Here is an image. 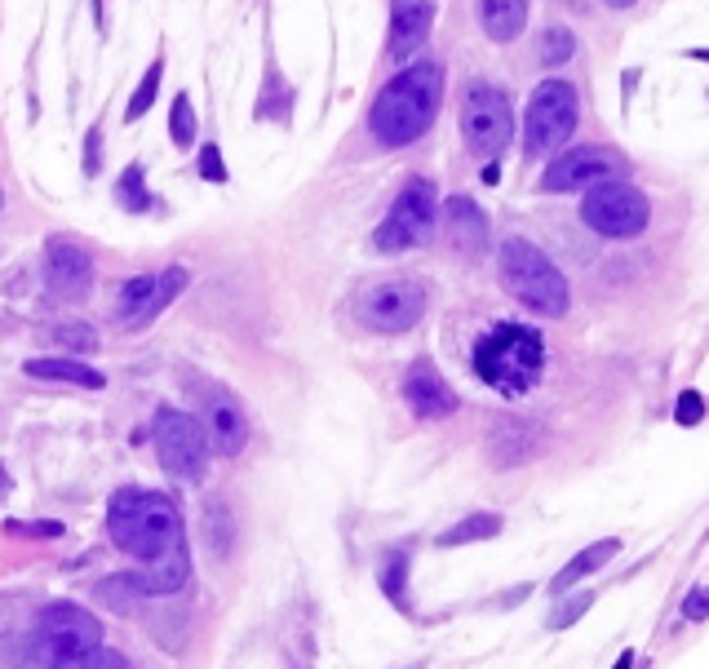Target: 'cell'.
Returning <instances> with one entry per match:
<instances>
[{
	"instance_id": "24",
	"label": "cell",
	"mask_w": 709,
	"mask_h": 669,
	"mask_svg": "<svg viewBox=\"0 0 709 669\" xmlns=\"http://www.w3.org/2000/svg\"><path fill=\"white\" fill-rule=\"evenodd\" d=\"M377 581H382V594H386V599L408 612V590H404V581H408V550H390L386 563L377 568Z\"/></svg>"
},
{
	"instance_id": "26",
	"label": "cell",
	"mask_w": 709,
	"mask_h": 669,
	"mask_svg": "<svg viewBox=\"0 0 709 669\" xmlns=\"http://www.w3.org/2000/svg\"><path fill=\"white\" fill-rule=\"evenodd\" d=\"M45 342H54L58 351H67V355H89L98 346V333L89 324H58L45 333Z\"/></svg>"
},
{
	"instance_id": "2",
	"label": "cell",
	"mask_w": 709,
	"mask_h": 669,
	"mask_svg": "<svg viewBox=\"0 0 709 669\" xmlns=\"http://www.w3.org/2000/svg\"><path fill=\"white\" fill-rule=\"evenodd\" d=\"M107 532L129 559L151 563L182 545V514L164 492L125 488L107 506Z\"/></svg>"
},
{
	"instance_id": "10",
	"label": "cell",
	"mask_w": 709,
	"mask_h": 669,
	"mask_svg": "<svg viewBox=\"0 0 709 669\" xmlns=\"http://www.w3.org/2000/svg\"><path fill=\"white\" fill-rule=\"evenodd\" d=\"M461 138L484 160L506 151V142L515 138V107H510L506 89L488 85V80H470L461 94Z\"/></svg>"
},
{
	"instance_id": "9",
	"label": "cell",
	"mask_w": 709,
	"mask_h": 669,
	"mask_svg": "<svg viewBox=\"0 0 709 669\" xmlns=\"http://www.w3.org/2000/svg\"><path fill=\"white\" fill-rule=\"evenodd\" d=\"M435 222H439V195H435V182L430 178H413L404 182V191L395 195L390 213L382 218V226L373 231V249L377 253H404V249H417L435 235Z\"/></svg>"
},
{
	"instance_id": "3",
	"label": "cell",
	"mask_w": 709,
	"mask_h": 669,
	"mask_svg": "<svg viewBox=\"0 0 709 669\" xmlns=\"http://www.w3.org/2000/svg\"><path fill=\"white\" fill-rule=\"evenodd\" d=\"M475 373L497 395L519 399L546 373V337L532 324H497L475 342Z\"/></svg>"
},
{
	"instance_id": "39",
	"label": "cell",
	"mask_w": 709,
	"mask_h": 669,
	"mask_svg": "<svg viewBox=\"0 0 709 669\" xmlns=\"http://www.w3.org/2000/svg\"><path fill=\"white\" fill-rule=\"evenodd\" d=\"M0 204H5V191H0Z\"/></svg>"
},
{
	"instance_id": "20",
	"label": "cell",
	"mask_w": 709,
	"mask_h": 669,
	"mask_svg": "<svg viewBox=\"0 0 709 669\" xmlns=\"http://www.w3.org/2000/svg\"><path fill=\"white\" fill-rule=\"evenodd\" d=\"M616 550H621V541H616V537L585 545L581 554H572V559H568V568H563V572L550 581V594H554V599H559V594H568L577 581H585V576H594V572L603 568V563H612V559H616Z\"/></svg>"
},
{
	"instance_id": "38",
	"label": "cell",
	"mask_w": 709,
	"mask_h": 669,
	"mask_svg": "<svg viewBox=\"0 0 709 669\" xmlns=\"http://www.w3.org/2000/svg\"><path fill=\"white\" fill-rule=\"evenodd\" d=\"M5 492H9V475H5V470H0V497H5Z\"/></svg>"
},
{
	"instance_id": "13",
	"label": "cell",
	"mask_w": 709,
	"mask_h": 669,
	"mask_svg": "<svg viewBox=\"0 0 709 669\" xmlns=\"http://www.w3.org/2000/svg\"><path fill=\"white\" fill-rule=\"evenodd\" d=\"M195 399H200V426H204V439L213 444L218 457H235L249 444V417L244 408L235 404V395H226L222 386H195Z\"/></svg>"
},
{
	"instance_id": "14",
	"label": "cell",
	"mask_w": 709,
	"mask_h": 669,
	"mask_svg": "<svg viewBox=\"0 0 709 669\" xmlns=\"http://www.w3.org/2000/svg\"><path fill=\"white\" fill-rule=\"evenodd\" d=\"M621 173V156L608 147H563L554 151L546 178H541V191L559 195V191H581V187H594L599 178H612Z\"/></svg>"
},
{
	"instance_id": "4",
	"label": "cell",
	"mask_w": 709,
	"mask_h": 669,
	"mask_svg": "<svg viewBox=\"0 0 709 669\" xmlns=\"http://www.w3.org/2000/svg\"><path fill=\"white\" fill-rule=\"evenodd\" d=\"M497 271H501L506 293L515 297L519 306H528L532 315H546V319L568 315L572 288H568V280H563L559 266H554L532 240H519V235H515V240L501 244Z\"/></svg>"
},
{
	"instance_id": "6",
	"label": "cell",
	"mask_w": 709,
	"mask_h": 669,
	"mask_svg": "<svg viewBox=\"0 0 709 669\" xmlns=\"http://www.w3.org/2000/svg\"><path fill=\"white\" fill-rule=\"evenodd\" d=\"M581 125V98L568 80L550 76L532 89L528 111H523V156L541 160L568 147V138Z\"/></svg>"
},
{
	"instance_id": "27",
	"label": "cell",
	"mask_w": 709,
	"mask_h": 669,
	"mask_svg": "<svg viewBox=\"0 0 709 669\" xmlns=\"http://www.w3.org/2000/svg\"><path fill=\"white\" fill-rule=\"evenodd\" d=\"M572 54H577V40H572L568 27H550V32L541 36V63L546 67H563Z\"/></svg>"
},
{
	"instance_id": "15",
	"label": "cell",
	"mask_w": 709,
	"mask_h": 669,
	"mask_svg": "<svg viewBox=\"0 0 709 669\" xmlns=\"http://www.w3.org/2000/svg\"><path fill=\"white\" fill-rule=\"evenodd\" d=\"M94 284V257L89 249L71 240H49L45 244V288L58 302H80Z\"/></svg>"
},
{
	"instance_id": "28",
	"label": "cell",
	"mask_w": 709,
	"mask_h": 669,
	"mask_svg": "<svg viewBox=\"0 0 709 669\" xmlns=\"http://www.w3.org/2000/svg\"><path fill=\"white\" fill-rule=\"evenodd\" d=\"M160 71H164V63H151L147 67V76H142V85L133 89V98H129V107H125V120H142V116H147V107L156 102V89H160Z\"/></svg>"
},
{
	"instance_id": "22",
	"label": "cell",
	"mask_w": 709,
	"mask_h": 669,
	"mask_svg": "<svg viewBox=\"0 0 709 669\" xmlns=\"http://www.w3.org/2000/svg\"><path fill=\"white\" fill-rule=\"evenodd\" d=\"M27 377H45V382H71V386H80V390H102L107 386V377L98 373V368H89V364H80V359H32L27 364Z\"/></svg>"
},
{
	"instance_id": "30",
	"label": "cell",
	"mask_w": 709,
	"mask_h": 669,
	"mask_svg": "<svg viewBox=\"0 0 709 669\" xmlns=\"http://www.w3.org/2000/svg\"><path fill=\"white\" fill-rule=\"evenodd\" d=\"M169 133H173V142H178V147H191V142H195V111H191V98H187V94L173 98Z\"/></svg>"
},
{
	"instance_id": "32",
	"label": "cell",
	"mask_w": 709,
	"mask_h": 669,
	"mask_svg": "<svg viewBox=\"0 0 709 669\" xmlns=\"http://www.w3.org/2000/svg\"><path fill=\"white\" fill-rule=\"evenodd\" d=\"M678 612H683V621H705V616H709V585H696Z\"/></svg>"
},
{
	"instance_id": "8",
	"label": "cell",
	"mask_w": 709,
	"mask_h": 669,
	"mask_svg": "<svg viewBox=\"0 0 709 669\" xmlns=\"http://www.w3.org/2000/svg\"><path fill=\"white\" fill-rule=\"evenodd\" d=\"M430 306V293L421 280L395 275V280H373L355 293V319L373 333H408L421 324Z\"/></svg>"
},
{
	"instance_id": "18",
	"label": "cell",
	"mask_w": 709,
	"mask_h": 669,
	"mask_svg": "<svg viewBox=\"0 0 709 669\" xmlns=\"http://www.w3.org/2000/svg\"><path fill=\"white\" fill-rule=\"evenodd\" d=\"M129 576H133L142 599H147V594H173L191 581V554H187V545H178V550H169L164 559H151L142 572H129Z\"/></svg>"
},
{
	"instance_id": "31",
	"label": "cell",
	"mask_w": 709,
	"mask_h": 669,
	"mask_svg": "<svg viewBox=\"0 0 709 669\" xmlns=\"http://www.w3.org/2000/svg\"><path fill=\"white\" fill-rule=\"evenodd\" d=\"M674 421H678V426H701V421H705V395H701V390H683V395H678Z\"/></svg>"
},
{
	"instance_id": "12",
	"label": "cell",
	"mask_w": 709,
	"mask_h": 669,
	"mask_svg": "<svg viewBox=\"0 0 709 669\" xmlns=\"http://www.w3.org/2000/svg\"><path fill=\"white\" fill-rule=\"evenodd\" d=\"M182 284H187V271H182V266H169L164 275H133L116 293V319L125 328H147L151 319L182 293Z\"/></svg>"
},
{
	"instance_id": "16",
	"label": "cell",
	"mask_w": 709,
	"mask_h": 669,
	"mask_svg": "<svg viewBox=\"0 0 709 669\" xmlns=\"http://www.w3.org/2000/svg\"><path fill=\"white\" fill-rule=\"evenodd\" d=\"M404 399L413 408V417L421 421H439V417H452L457 413V395L448 390V382L439 377V368L430 359H417L404 377Z\"/></svg>"
},
{
	"instance_id": "23",
	"label": "cell",
	"mask_w": 709,
	"mask_h": 669,
	"mask_svg": "<svg viewBox=\"0 0 709 669\" xmlns=\"http://www.w3.org/2000/svg\"><path fill=\"white\" fill-rule=\"evenodd\" d=\"M501 532V514H470V519H461V523H452V528L439 537V545H470V541H488V537H497Z\"/></svg>"
},
{
	"instance_id": "5",
	"label": "cell",
	"mask_w": 709,
	"mask_h": 669,
	"mask_svg": "<svg viewBox=\"0 0 709 669\" xmlns=\"http://www.w3.org/2000/svg\"><path fill=\"white\" fill-rule=\"evenodd\" d=\"M102 647V625L94 612L76 603H49L36 616L32 656L40 669H85V661Z\"/></svg>"
},
{
	"instance_id": "7",
	"label": "cell",
	"mask_w": 709,
	"mask_h": 669,
	"mask_svg": "<svg viewBox=\"0 0 709 669\" xmlns=\"http://www.w3.org/2000/svg\"><path fill=\"white\" fill-rule=\"evenodd\" d=\"M581 222L594 235H608V240H634L652 222V204L625 173H612V178H599L594 187H585Z\"/></svg>"
},
{
	"instance_id": "19",
	"label": "cell",
	"mask_w": 709,
	"mask_h": 669,
	"mask_svg": "<svg viewBox=\"0 0 709 669\" xmlns=\"http://www.w3.org/2000/svg\"><path fill=\"white\" fill-rule=\"evenodd\" d=\"M444 218H448V240L457 244V249H484L488 244V218L479 213V204L470 200V195H452L444 204Z\"/></svg>"
},
{
	"instance_id": "29",
	"label": "cell",
	"mask_w": 709,
	"mask_h": 669,
	"mask_svg": "<svg viewBox=\"0 0 709 669\" xmlns=\"http://www.w3.org/2000/svg\"><path fill=\"white\" fill-rule=\"evenodd\" d=\"M590 603H594V594L590 590H581V594H568L563 599L559 594V607L550 612V630H568V625H577L585 612H590Z\"/></svg>"
},
{
	"instance_id": "33",
	"label": "cell",
	"mask_w": 709,
	"mask_h": 669,
	"mask_svg": "<svg viewBox=\"0 0 709 669\" xmlns=\"http://www.w3.org/2000/svg\"><path fill=\"white\" fill-rule=\"evenodd\" d=\"M200 173L209 182H226V164H222V151L213 147V142H204L200 147Z\"/></svg>"
},
{
	"instance_id": "17",
	"label": "cell",
	"mask_w": 709,
	"mask_h": 669,
	"mask_svg": "<svg viewBox=\"0 0 709 669\" xmlns=\"http://www.w3.org/2000/svg\"><path fill=\"white\" fill-rule=\"evenodd\" d=\"M435 27V0H390V58L404 63L426 45Z\"/></svg>"
},
{
	"instance_id": "1",
	"label": "cell",
	"mask_w": 709,
	"mask_h": 669,
	"mask_svg": "<svg viewBox=\"0 0 709 669\" xmlns=\"http://www.w3.org/2000/svg\"><path fill=\"white\" fill-rule=\"evenodd\" d=\"M439 102H444V71L435 63H413L377 94L368 129L382 147H408L435 125Z\"/></svg>"
},
{
	"instance_id": "25",
	"label": "cell",
	"mask_w": 709,
	"mask_h": 669,
	"mask_svg": "<svg viewBox=\"0 0 709 669\" xmlns=\"http://www.w3.org/2000/svg\"><path fill=\"white\" fill-rule=\"evenodd\" d=\"M116 200L125 204L129 213H151V209H156V195L147 191L142 164H129V169H125V178H120V187H116Z\"/></svg>"
},
{
	"instance_id": "21",
	"label": "cell",
	"mask_w": 709,
	"mask_h": 669,
	"mask_svg": "<svg viewBox=\"0 0 709 669\" xmlns=\"http://www.w3.org/2000/svg\"><path fill=\"white\" fill-rule=\"evenodd\" d=\"M479 23L492 40H515L528 27V0H479Z\"/></svg>"
},
{
	"instance_id": "36",
	"label": "cell",
	"mask_w": 709,
	"mask_h": 669,
	"mask_svg": "<svg viewBox=\"0 0 709 669\" xmlns=\"http://www.w3.org/2000/svg\"><path fill=\"white\" fill-rule=\"evenodd\" d=\"M85 142H89V151H85V169H89V173H94V169H98V142H102V133L94 129V133H89V138H85Z\"/></svg>"
},
{
	"instance_id": "11",
	"label": "cell",
	"mask_w": 709,
	"mask_h": 669,
	"mask_svg": "<svg viewBox=\"0 0 709 669\" xmlns=\"http://www.w3.org/2000/svg\"><path fill=\"white\" fill-rule=\"evenodd\" d=\"M156 452L173 479L200 483L204 470H209V439H204V426L191 413H178V408H160L156 413Z\"/></svg>"
},
{
	"instance_id": "34",
	"label": "cell",
	"mask_w": 709,
	"mask_h": 669,
	"mask_svg": "<svg viewBox=\"0 0 709 669\" xmlns=\"http://www.w3.org/2000/svg\"><path fill=\"white\" fill-rule=\"evenodd\" d=\"M5 532H14V537H63V523H18V519H9Z\"/></svg>"
},
{
	"instance_id": "35",
	"label": "cell",
	"mask_w": 709,
	"mask_h": 669,
	"mask_svg": "<svg viewBox=\"0 0 709 669\" xmlns=\"http://www.w3.org/2000/svg\"><path fill=\"white\" fill-rule=\"evenodd\" d=\"M85 669H133L125 652H111V647H98L94 656L85 661Z\"/></svg>"
},
{
	"instance_id": "37",
	"label": "cell",
	"mask_w": 709,
	"mask_h": 669,
	"mask_svg": "<svg viewBox=\"0 0 709 669\" xmlns=\"http://www.w3.org/2000/svg\"><path fill=\"white\" fill-rule=\"evenodd\" d=\"M612 669H634V647H625V652H621V661H616Z\"/></svg>"
}]
</instances>
